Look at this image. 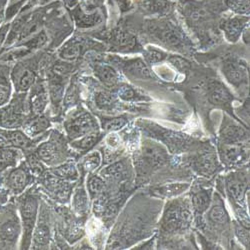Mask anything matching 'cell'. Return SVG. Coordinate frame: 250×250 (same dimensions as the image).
I'll use <instances>...</instances> for the list:
<instances>
[{
  "mask_svg": "<svg viewBox=\"0 0 250 250\" xmlns=\"http://www.w3.org/2000/svg\"><path fill=\"white\" fill-rule=\"evenodd\" d=\"M20 230H21V227L17 219H8L0 226V236L6 242L13 243L17 240Z\"/></svg>",
  "mask_w": 250,
  "mask_h": 250,
  "instance_id": "27",
  "label": "cell"
},
{
  "mask_svg": "<svg viewBox=\"0 0 250 250\" xmlns=\"http://www.w3.org/2000/svg\"><path fill=\"white\" fill-rule=\"evenodd\" d=\"M15 79V86L19 91H26L28 90L35 81V74L29 68H21L19 70V73H16Z\"/></svg>",
  "mask_w": 250,
  "mask_h": 250,
  "instance_id": "31",
  "label": "cell"
},
{
  "mask_svg": "<svg viewBox=\"0 0 250 250\" xmlns=\"http://www.w3.org/2000/svg\"><path fill=\"white\" fill-rule=\"evenodd\" d=\"M29 182V174L24 165L13 169L7 179L8 188L14 193H20L24 190Z\"/></svg>",
  "mask_w": 250,
  "mask_h": 250,
  "instance_id": "17",
  "label": "cell"
},
{
  "mask_svg": "<svg viewBox=\"0 0 250 250\" xmlns=\"http://www.w3.org/2000/svg\"><path fill=\"white\" fill-rule=\"evenodd\" d=\"M168 159V154L166 150L152 141H145L141 149V160L142 163L148 168H156L163 165Z\"/></svg>",
  "mask_w": 250,
  "mask_h": 250,
  "instance_id": "5",
  "label": "cell"
},
{
  "mask_svg": "<svg viewBox=\"0 0 250 250\" xmlns=\"http://www.w3.org/2000/svg\"><path fill=\"white\" fill-rule=\"evenodd\" d=\"M211 203V190L201 189L192 196V206L197 213L205 212Z\"/></svg>",
  "mask_w": 250,
  "mask_h": 250,
  "instance_id": "30",
  "label": "cell"
},
{
  "mask_svg": "<svg viewBox=\"0 0 250 250\" xmlns=\"http://www.w3.org/2000/svg\"><path fill=\"white\" fill-rule=\"evenodd\" d=\"M127 173V166L123 161L115 162L104 169L100 171V174L102 177L114 179V180H120L123 178Z\"/></svg>",
  "mask_w": 250,
  "mask_h": 250,
  "instance_id": "32",
  "label": "cell"
},
{
  "mask_svg": "<svg viewBox=\"0 0 250 250\" xmlns=\"http://www.w3.org/2000/svg\"><path fill=\"white\" fill-rule=\"evenodd\" d=\"M50 126V122L45 117H36L25 124L24 132L29 137H35L40 133L44 132Z\"/></svg>",
  "mask_w": 250,
  "mask_h": 250,
  "instance_id": "29",
  "label": "cell"
},
{
  "mask_svg": "<svg viewBox=\"0 0 250 250\" xmlns=\"http://www.w3.org/2000/svg\"><path fill=\"white\" fill-rule=\"evenodd\" d=\"M168 60H169L170 63L175 68H177L181 72H187V70L190 68V63H189V62L187 61L185 58L181 57V56L173 55V56L169 57Z\"/></svg>",
  "mask_w": 250,
  "mask_h": 250,
  "instance_id": "46",
  "label": "cell"
},
{
  "mask_svg": "<svg viewBox=\"0 0 250 250\" xmlns=\"http://www.w3.org/2000/svg\"><path fill=\"white\" fill-rule=\"evenodd\" d=\"M139 8L145 13L162 14L170 11L172 3L167 0H141Z\"/></svg>",
  "mask_w": 250,
  "mask_h": 250,
  "instance_id": "21",
  "label": "cell"
},
{
  "mask_svg": "<svg viewBox=\"0 0 250 250\" xmlns=\"http://www.w3.org/2000/svg\"><path fill=\"white\" fill-rule=\"evenodd\" d=\"M101 138L99 132L89 133L84 136H81L77 139H74L71 142V146L79 151H87L91 149L94 145L99 141Z\"/></svg>",
  "mask_w": 250,
  "mask_h": 250,
  "instance_id": "33",
  "label": "cell"
},
{
  "mask_svg": "<svg viewBox=\"0 0 250 250\" xmlns=\"http://www.w3.org/2000/svg\"><path fill=\"white\" fill-rule=\"evenodd\" d=\"M28 160V165H29V169L31 170V172L36 175V176H40L41 174L43 173L44 171V167L42 165V161H41L36 155H30L27 158Z\"/></svg>",
  "mask_w": 250,
  "mask_h": 250,
  "instance_id": "45",
  "label": "cell"
},
{
  "mask_svg": "<svg viewBox=\"0 0 250 250\" xmlns=\"http://www.w3.org/2000/svg\"><path fill=\"white\" fill-rule=\"evenodd\" d=\"M217 165V158L212 152L201 153L194 161L195 169L204 176L212 174L216 170Z\"/></svg>",
  "mask_w": 250,
  "mask_h": 250,
  "instance_id": "18",
  "label": "cell"
},
{
  "mask_svg": "<svg viewBox=\"0 0 250 250\" xmlns=\"http://www.w3.org/2000/svg\"><path fill=\"white\" fill-rule=\"evenodd\" d=\"M37 211H38V201L36 198L29 196L26 197L23 201L21 208H20V212H21V219H22V226H23V241H22V248L28 249L31 243L32 234L34 227L36 224L37 218Z\"/></svg>",
  "mask_w": 250,
  "mask_h": 250,
  "instance_id": "4",
  "label": "cell"
},
{
  "mask_svg": "<svg viewBox=\"0 0 250 250\" xmlns=\"http://www.w3.org/2000/svg\"><path fill=\"white\" fill-rule=\"evenodd\" d=\"M46 41H47L46 33L44 31H41L36 36H34L31 40H29L28 42H26L24 46L26 47L25 49L30 51L32 49H37V48H40L41 46H43L46 43Z\"/></svg>",
  "mask_w": 250,
  "mask_h": 250,
  "instance_id": "44",
  "label": "cell"
},
{
  "mask_svg": "<svg viewBox=\"0 0 250 250\" xmlns=\"http://www.w3.org/2000/svg\"><path fill=\"white\" fill-rule=\"evenodd\" d=\"M0 140L14 148L20 149H27L33 145L30 137L25 132L18 129L0 128Z\"/></svg>",
  "mask_w": 250,
  "mask_h": 250,
  "instance_id": "9",
  "label": "cell"
},
{
  "mask_svg": "<svg viewBox=\"0 0 250 250\" xmlns=\"http://www.w3.org/2000/svg\"><path fill=\"white\" fill-rule=\"evenodd\" d=\"M222 72L225 78L235 87H239L247 82V69L243 64L235 60H227L222 65Z\"/></svg>",
  "mask_w": 250,
  "mask_h": 250,
  "instance_id": "8",
  "label": "cell"
},
{
  "mask_svg": "<svg viewBox=\"0 0 250 250\" xmlns=\"http://www.w3.org/2000/svg\"><path fill=\"white\" fill-rule=\"evenodd\" d=\"M227 191L235 202H241L247 192V179L240 173L229 175L227 179Z\"/></svg>",
  "mask_w": 250,
  "mask_h": 250,
  "instance_id": "14",
  "label": "cell"
},
{
  "mask_svg": "<svg viewBox=\"0 0 250 250\" xmlns=\"http://www.w3.org/2000/svg\"><path fill=\"white\" fill-rule=\"evenodd\" d=\"M38 1H39L40 3H45V2L48 1V0H38Z\"/></svg>",
  "mask_w": 250,
  "mask_h": 250,
  "instance_id": "54",
  "label": "cell"
},
{
  "mask_svg": "<svg viewBox=\"0 0 250 250\" xmlns=\"http://www.w3.org/2000/svg\"><path fill=\"white\" fill-rule=\"evenodd\" d=\"M248 20L249 18L246 16L233 17L224 20L220 24V28L224 31L226 39L230 42H236L242 34Z\"/></svg>",
  "mask_w": 250,
  "mask_h": 250,
  "instance_id": "11",
  "label": "cell"
},
{
  "mask_svg": "<svg viewBox=\"0 0 250 250\" xmlns=\"http://www.w3.org/2000/svg\"><path fill=\"white\" fill-rule=\"evenodd\" d=\"M44 186L51 193V195L60 202H66L69 200L72 187L68 181L62 180L51 173L44 179Z\"/></svg>",
  "mask_w": 250,
  "mask_h": 250,
  "instance_id": "6",
  "label": "cell"
},
{
  "mask_svg": "<svg viewBox=\"0 0 250 250\" xmlns=\"http://www.w3.org/2000/svg\"><path fill=\"white\" fill-rule=\"evenodd\" d=\"M148 32L159 43L172 49H180L185 45L182 31L170 21H151L148 24Z\"/></svg>",
  "mask_w": 250,
  "mask_h": 250,
  "instance_id": "1",
  "label": "cell"
},
{
  "mask_svg": "<svg viewBox=\"0 0 250 250\" xmlns=\"http://www.w3.org/2000/svg\"><path fill=\"white\" fill-rule=\"evenodd\" d=\"M104 180L97 175H92L87 180V190L91 198H96L103 192L104 189Z\"/></svg>",
  "mask_w": 250,
  "mask_h": 250,
  "instance_id": "38",
  "label": "cell"
},
{
  "mask_svg": "<svg viewBox=\"0 0 250 250\" xmlns=\"http://www.w3.org/2000/svg\"><path fill=\"white\" fill-rule=\"evenodd\" d=\"M48 91L42 84H36L30 96V109L34 115H40L48 104Z\"/></svg>",
  "mask_w": 250,
  "mask_h": 250,
  "instance_id": "16",
  "label": "cell"
},
{
  "mask_svg": "<svg viewBox=\"0 0 250 250\" xmlns=\"http://www.w3.org/2000/svg\"><path fill=\"white\" fill-rule=\"evenodd\" d=\"M46 215H42L33 230L32 238L35 247H45L50 241V229L45 218Z\"/></svg>",
  "mask_w": 250,
  "mask_h": 250,
  "instance_id": "20",
  "label": "cell"
},
{
  "mask_svg": "<svg viewBox=\"0 0 250 250\" xmlns=\"http://www.w3.org/2000/svg\"><path fill=\"white\" fill-rule=\"evenodd\" d=\"M72 206L75 213L80 216H85L89 211L88 194L82 185L77 187L72 196Z\"/></svg>",
  "mask_w": 250,
  "mask_h": 250,
  "instance_id": "22",
  "label": "cell"
},
{
  "mask_svg": "<svg viewBox=\"0 0 250 250\" xmlns=\"http://www.w3.org/2000/svg\"><path fill=\"white\" fill-rule=\"evenodd\" d=\"M100 163H101V154L98 151H93L83 158L82 167L84 170L91 172L99 167Z\"/></svg>",
  "mask_w": 250,
  "mask_h": 250,
  "instance_id": "39",
  "label": "cell"
},
{
  "mask_svg": "<svg viewBox=\"0 0 250 250\" xmlns=\"http://www.w3.org/2000/svg\"><path fill=\"white\" fill-rule=\"evenodd\" d=\"M73 16L75 22L78 27L87 28L96 25L101 21V15L98 12H94L92 14H86L83 12L80 7H76L73 10Z\"/></svg>",
  "mask_w": 250,
  "mask_h": 250,
  "instance_id": "26",
  "label": "cell"
},
{
  "mask_svg": "<svg viewBox=\"0 0 250 250\" xmlns=\"http://www.w3.org/2000/svg\"><path fill=\"white\" fill-rule=\"evenodd\" d=\"M64 125L68 137L72 140L89 133L98 132V124L95 118L85 110L74 112Z\"/></svg>",
  "mask_w": 250,
  "mask_h": 250,
  "instance_id": "3",
  "label": "cell"
},
{
  "mask_svg": "<svg viewBox=\"0 0 250 250\" xmlns=\"http://www.w3.org/2000/svg\"><path fill=\"white\" fill-rule=\"evenodd\" d=\"M92 67H93V72L95 76L98 78L100 82L103 83L104 85L112 87L117 84L118 73L113 67L107 64H100V63H96Z\"/></svg>",
  "mask_w": 250,
  "mask_h": 250,
  "instance_id": "19",
  "label": "cell"
},
{
  "mask_svg": "<svg viewBox=\"0 0 250 250\" xmlns=\"http://www.w3.org/2000/svg\"><path fill=\"white\" fill-rule=\"evenodd\" d=\"M189 187L187 183H170L156 187L153 189V194L160 197H173L181 194Z\"/></svg>",
  "mask_w": 250,
  "mask_h": 250,
  "instance_id": "28",
  "label": "cell"
},
{
  "mask_svg": "<svg viewBox=\"0 0 250 250\" xmlns=\"http://www.w3.org/2000/svg\"><path fill=\"white\" fill-rule=\"evenodd\" d=\"M118 95L124 101H139V100L145 99L134 88L128 85H123L122 87H120L118 91Z\"/></svg>",
  "mask_w": 250,
  "mask_h": 250,
  "instance_id": "42",
  "label": "cell"
},
{
  "mask_svg": "<svg viewBox=\"0 0 250 250\" xmlns=\"http://www.w3.org/2000/svg\"><path fill=\"white\" fill-rule=\"evenodd\" d=\"M166 57H167V54L165 52L153 47H148L144 51V59L149 64L159 63V62L163 61Z\"/></svg>",
  "mask_w": 250,
  "mask_h": 250,
  "instance_id": "40",
  "label": "cell"
},
{
  "mask_svg": "<svg viewBox=\"0 0 250 250\" xmlns=\"http://www.w3.org/2000/svg\"><path fill=\"white\" fill-rule=\"evenodd\" d=\"M220 155L222 161L225 164L233 165L244 160L247 157V152L244 146L240 145V143L224 144L220 148Z\"/></svg>",
  "mask_w": 250,
  "mask_h": 250,
  "instance_id": "15",
  "label": "cell"
},
{
  "mask_svg": "<svg viewBox=\"0 0 250 250\" xmlns=\"http://www.w3.org/2000/svg\"><path fill=\"white\" fill-rule=\"evenodd\" d=\"M209 218L212 222L217 224H223L229 220L228 214L220 199H218L216 203L211 207V209L209 211Z\"/></svg>",
  "mask_w": 250,
  "mask_h": 250,
  "instance_id": "35",
  "label": "cell"
},
{
  "mask_svg": "<svg viewBox=\"0 0 250 250\" xmlns=\"http://www.w3.org/2000/svg\"><path fill=\"white\" fill-rule=\"evenodd\" d=\"M83 49V40L80 38H73L64 44L59 52L61 59L65 61H73L77 59Z\"/></svg>",
  "mask_w": 250,
  "mask_h": 250,
  "instance_id": "23",
  "label": "cell"
},
{
  "mask_svg": "<svg viewBox=\"0 0 250 250\" xmlns=\"http://www.w3.org/2000/svg\"><path fill=\"white\" fill-rule=\"evenodd\" d=\"M123 71L127 76L137 79H151L152 74L145 62L140 58L124 61L121 65Z\"/></svg>",
  "mask_w": 250,
  "mask_h": 250,
  "instance_id": "13",
  "label": "cell"
},
{
  "mask_svg": "<svg viewBox=\"0 0 250 250\" xmlns=\"http://www.w3.org/2000/svg\"><path fill=\"white\" fill-rule=\"evenodd\" d=\"M225 3L237 14H249V0H225Z\"/></svg>",
  "mask_w": 250,
  "mask_h": 250,
  "instance_id": "41",
  "label": "cell"
},
{
  "mask_svg": "<svg viewBox=\"0 0 250 250\" xmlns=\"http://www.w3.org/2000/svg\"><path fill=\"white\" fill-rule=\"evenodd\" d=\"M22 2L23 1H20V2H18V3H16V4H14V5H12V6H10L8 9H7V13H6V17L9 19V18H11V17H13L16 13H17V11L19 10V8H20V6H21V4H22Z\"/></svg>",
  "mask_w": 250,
  "mask_h": 250,
  "instance_id": "50",
  "label": "cell"
},
{
  "mask_svg": "<svg viewBox=\"0 0 250 250\" xmlns=\"http://www.w3.org/2000/svg\"><path fill=\"white\" fill-rule=\"evenodd\" d=\"M95 103L96 106L101 110H110L115 105V97L106 92V91H99L95 94Z\"/></svg>",
  "mask_w": 250,
  "mask_h": 250,
  "instance_id": "36",
  "label": "cell"
},
{
  "mask_svg": "<svg viewBox=\"0 0 250 250\" xmlns=\"http://www.w3.org/2000/svg\"><path fill=\"white\" fill-rule=\"evenodd\" d=\"M106 144L111 149L117 148L120 144V139L118 135H116L114 132H110V134L106 137Z\"/></svg>",
  "mask_w": 250,
  "mask_h": 250,
  "instance_id": "49",
  "label": "cell"
},
{
  "mask_svg": "<svg viewBox=\"0 0 250 250\" xmlns=\"http://www.w3.org/2000/svg\"><path fill=\"white\" fill-rule=\"evenodd\" d=\"M101 122L103 130L107 132H115L123 128L126 125L127 120L124 116H119L113 118H103Z\"/></svg>",
  "mask_w": 250,
  "mask_h": 250,
  "instance_id": "37",
  "label": "cell"
},
{
  "mask_svg": "<svg viewBox=\"0 0 250 250\" xmlns=\"http://www.w3.org/2000/svg\"><path fill=\"white\" fill-rule=\"evenodd\" d=\"M232 94L219 81H212L208 85V101L216 106L227 105L232 100Z\"/></svg>",
  "mask_w": 250,
  "mask_h": 250,
  "instance_id": "10",
  "label": "cell"
},
{
  "mask_svg": "<svg viewBox=\"0 0 250 250\" xmlns=\"http://www.w3.org/2000/svg\"><path fill=\"white\" fill-rule=\"evenodd\" d=\"M110 41L113 47L121 51H135L139 47L137 39L129 32L116 29L111 33Z\"/></svg>",
  "mask_w": 250,
  "mask_h": 250,
  "instance_id": "12",
  "label": "cell"
},
{
  "mask_svg": "<svg viewBox=\"0 0 250 250\" xmlns=\"http://www.w3.org/2000/svg\"><path fill=\"white\" fill-rule=\"evenodd\" d=\"M242 33L244 34V41H245V43H249V29L246 28Z\"/></svg>",
  "mask_w": 250,
  "mask_h": 250,
  "instance_id": "52",
  "label": "cell"
},
{
  "mask_svg": "<svg viewBox=\"0 0 250 250\" xmlns=\"http://www.w3.org/2000/svg\"><path fill=\"white\" fill-rule=\"evenodd\" d=\"M51 173L56 177L65 181H75L78 179V171L74 163L66 162L54 166L51 168Z\"/></svg>",
  "mask_w": 250,
  "mask_h": 250,
  "instance_id": "25",
  "label": "cell"
},
{
  "mask_svg": "<svg viewBox=\"0 0 250 250\" xmlns=\"http://www.w3.org/2000/svg\"><path fill=\"white\" fill-rule=\"evenodd\" d=\"M90 4H93V5H98L100 3H102L103 0H88Z\"/></svg>",
  "mask_w": 250,
  "mask_h": 250,
  "instance_id": "53",
  "label": "cell"
},
{
  "mask_svg": "<svg viewBox=\"0 0 250 250\" xmlns=\"http://www.w3.org/2000/svg\"><path fill=\"white\" fill-rule=\"evenodd\" d=\"M18 159V152L10 147L0 146V171L15 166Z\"/></svg>",
  "mask_w": 250,
  "mask_h": 250,
  "instance_id": "34",
  "label": "cell"
},
{
  "mask_svg": "<svg viewBox=\"0 0 250 250\" xmlns=\"http://www.w3.org/2000/svg\"><path fill=\"white\" fill-rule=\"evenodd\" d=\"M190 221V210L184 202H172L164 212L162 218V229L166 232H176L188 226Z\"/></svg>",
  "mask_w": 250,
  "mask_h": 250,
  "instance_id": "2",
  "label": "cell"
},
{
  "mask_svg": "<svg viewBox=\"0 0 250 250\" xmlns=\"http://www.w3.org/2000/svg\"><path fill=\"white\" fill-rule=\"evenodd\" d=\"M22 1H24V0H22Z\"/></svg>",
  "mask_w": 250,
  "mask_h": 250,
  "instance_id": "55",
  "label": "cell"
},
{
  "mask_svg": "<svg viewBox=\"0 0 250 250\" xmlns=\"http://www.w3.org/2000/svg\"><path fill=\"white\" fill-rule=\"evenodd\" d=\"M220 137L225 144L240 143L247 138V133L241 127L229 124L221 129Z\"/></svg>",
  "mask_w": 250,
  "mask_h": 250,
  "instance_id": "24",
  "label": "cell"
},
{
  "mask_svg": "<svg viewBox=\"0 0 250 250\" xmlns=\"http://www.w3.org/2000/svg\"><path fill=\"white\" fill-rule=\"evenodd\" d=\"M11 88L6 81H0V106L6 104L10 98Z\"/></svg>",
  "mask_w": 250,
  "mask_h": 250,
  "instance_id": "47",
  "label": "cell"
},
{
  "mask_svg": "<svg viewBox=\"0 0 250 250\" xmlns=\"http://www.w3.org/2000/svg\"><path fill=\"white\" fill-rule=\"evenodd\" d=\"M63 1L70 8H74L78 3V0H63Z\"/></svg>",
  "mask_w": 250,
  "mask_h": 250,
  "instance_id": "51",
  "label": "cell"
},
{
  "mask_svg": "<svg viewBox=\"0 0 250 250\" xmlns=\"http://www.w3.org/2000/svg\"><path fill=\"white\" fill-rule=\"evenodd\" d=\"M73 70V65L64 61H57L52 67V74L57 77L63 78Z\"/></svg>",
  "mask_w": 250,
  "mask_h": 250,
  "instance_id": "43",
  "label": "cell"
},
{
  "mask_svg": "<svg viewBox=\"0 0 250 250\" xmlns=\"http://www.w3.org/2000/svg\"><path fill=\"white\" fill-rule=\"evenodd\" d=\"M60 146L61 144L58 140L51 139L50 141L41 143L36 149L35 155L48 165L58 164L62 158V149Z\"/></svg>",
  "mask_w": 250,
  "mask_h": 250,
  "instance_id": "7",
  "label": "cell"
},
{
  "mask_svg": "<svg viewBox=\"0 0 250 250\" xmlns=\"http://www.w3.org/2000/svg\"><path fill=\"white\" fill-rule=\"evenodd\" d=\"M235 232H236V235H237L239 241H241V243L245 247L249 248V232L247 230V228L236 223L235 224Z\"/></svg>",
  "mask_w": 250,
  "mask_h": 250,
  "instance_id": "48",
  "label": "cell"
}]
</instances>
